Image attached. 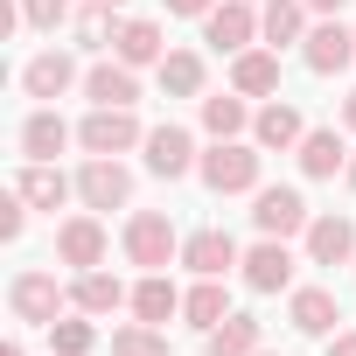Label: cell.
<instances>
[{"label": "cell", "mask_w": 356, "mask_h": 356, "mask_svg": "<svg viewBox=\"0 0 356 356\" xmlns=\"http://www.w3.org/2000/svg\"><path fill=\"white\" fill-rule=\"evenodd\" d=\"M196 168H203V182H210L217 196H245V189H259V154L238 147V140H217Z\"/></svg>", "instance_id": "1"}, {"label": "cell", "mask_w": 356, "mask_h": 356, "mask_svg": "<svg viewBox=\"0 0 356 356\" xmlns=\"http://www.w3.org/2000/svg\"><path fill=\"white\" fill-rule=\"evenodd\" d=\"M175 252H182V238H175V224L161 217V210H140L133 224H126V259L133 266H147V273H161Z\"/></svg>", "instance_id": "2"}, {"label": "cell", "mask_w": 356, "mask_h": 356, "mask_svg": "<svg viewBox=\"0 0 356 356\" xmlns=\"http://www.w3.org/2000/svg\"><path fill=\"white\" fill-rule=\"evenodd\" d=\"M77 140H84L91 154H126V147H133V140H147V133H140L133 105H98V112L77 126Z\"/></svg>", "instance_id": "3"}, {"label": "cell", "mask_w": 356, "mask_h": 356, "mask_svg": "<svg viewBox=\"0 0 356 356\" xmlns=\"http://www.w3.org/2000/svg\"><path fill=\"white\" fill-rule=\"evenodd\" d=\"M8 307H15L22 321L49 328V321H56V307H63V286H56V273H15V286H8Z\"/></svg>", "instance_id": "4"}, {"label": "cell", "mask_w": 356, "mask_h": 356, "mask_svg": "<svg viewBox=\"0 0 356 356\" xmlns=\"http://www.w3.org/2000/svg\"><path fill=\"white\" fill-rule=\"evenodd\" d=\"M77 196H84L91 210H119V203L133 196V175H126L112 154H91V161H84V175H77Z\"/></svg>", "instance_id": "5"}, {"label": "cell", "mask_w": 356, "mask_h": 356, "mask_svg": "<svg viewBox=\"0 0 356 356\" xmlns=\"http://www.w3.org/2000/svg\"><path fill=\"white\" fill-rule=\"evenodd\" d=\"M203 35H210V49H231V56H245V42L259 35L252 0H224V8H210V15H203Z\"/></svg>", "instance_id": "6"}, {"label": "cell", "mask_w": 356, "mask_h": 356, "mask_svg": "<svg viewBox=\"0 0 356 356\" xmlns=\"http://www.w3.org/2000/svg\"><path fill=\"white\" fill-rule=\"evenodd\" d=\"M252 224H259L266 238H293V231H307L314 217H307L300 189H259V210H252Z\"/></svg>", "instance_id": "7"}, {"label": "cell", "mask_w": 356, "mask_h": 356, "mask_svg": "<svg viewBox=\"0 0 356 356\" xmlns=\"http://www.w3.org/2000/svg\"><path fill=\"white\" fill-rule=\"evenodd\" d=\"M300 56H307V70H314V77H335L342 63H356V29L321 22V29L307 35V49H300Z\"/></svg>", "instance_id": "8"}, {"label": "cell", "mask_w": 356, "mask_h": 356, "mask_svg": "<svg viewBox=\"0 0 356 356\" xmlns=\"http://www.w3.org/2000/svg\"><path fill=\"white\" fill-rule=\"evenodd\" d=\"M56 259L77 266V273L105 266V224H98V217H70V224L56 231Z\"/></svg>", "instance_id": "9"}, {"label": "cell", "mask_w": 356, "mask_h": 356, "mask_svg": "<svg viewBox=\"0 0 356 356\" xmlns=\"http://www.w3.org/2000/svg\"><path fill=\"white\" fill-rule=\"evenodd\" d=\"M182 266H189V273H203V280H224V273H231V266H245V259H238L231 231H196V238H182Z\"/></svg>", "instance_id": "10"}, {"label": "cell", "mask_w": 356, "mask_h": 356, "mask_svg": "<svg viewBox=\"0 0 356 356\" xmlns=\"http://www.w3.org/2000/svg\"><path fill=\"white\" fill-rule=\"evenodd\" d=\"M286 280H293V252H286V238H266V245L245 252V286H252V293H280Z\"/></svg>", "instance_id": "11"}, {"label": "cell", "mask_w": 356, "mask_h": 356, "mask_svg": "<svg viewBox=\"0 0 356 356\" xmlns=\"http://www.w3.org/2000/svg\"><path fill=\"white\" fill-rule=\"evenodd\" d=\"M147 168L168 175V182H175V175H189V168H196V140H189L182 126H154V133H147Z\"/></svg>", "instance_id": "12"}, {"label": "cell", "mask_w": 356, "mask_h": 356, "mask_svg": "<svg viewBox=\"0 0 356 356\" xmlns=\"http://www.w3.org/2000/svg\"><path fill=\"white\" fill-rule=\"evenodd\" d=\"M307 259H314V266L356 259V224H349V217H314V224H307Z\"/></svg>", "instance_id": "13"}, {"label": "cell", "mask_w": 356, "mask_h": 356, "mask_svg": "<svg viewBox=\"0 0 356 356\" xmlns=\"http://www.w3.org/2000/svg\"><path fill=\"white\" fill-rule=\"evenodd\" d=\"M15 196H22L29 210H56V203L70 196V182H63V168H49V161H29V168L15 175Z\"/></svg>", "instance_id": "14"}, {"label": "cell", "mask_w": 356, "mask_h": 356, "mask_svg": "<svg viewBox=\"0 0 356 356\" xmlns=\"http://www.w3.org/2000/svg\"><path fill=\"white\" fill-rule=\"evenodd\" d=\"M70 77H77V63H70L63 49H49V56H35V63L22 70V91H29V98H63Z\"/></svg>", "instance_id": "15"}, {"label": "cell", "mask_w": 356, "mask_h": 356, "mask_svg": "<svg viewBox=\"0 0 356 356\" xmlns=\"http://www.w3.org/2000/svg\"><path fill=\"white\" fill-rule=\"evenodd\" d=\"M286 314H293V328H300V335H328V328L342 321V307H335V293H328V286H300Z\"/></svg>", "instance_id": "16"}, {"label": "cell", "mask_w": 356, "mask_h": 356, "mask_svg": "<svg viewBox=\"0 0 356 356\" xmlns=\"http://www.w3.org/2000/svg\"><path fill=\"white\" fill-rule=\"evenodd\" d=\"M112 49H119V63H133V70H140V63H161V56H168V49H161V29H154V22H119V29H112Z\"/></svg>", "instance_id": "17"}, {"label": "cell", "mask_w": 356, "mask_h": 356, "mask_svg": "<svg viewBox=\"0 0 356 356\" xmlns=\"http://www.w3.org/2000/svg\"><path fill=\"white\" fill-rule=\"evenodd\" d=\"M231 91H245V98H266V91H280V56H266V49H245V56L231 63Z\"/></svg>", "instance_id": "18"}, {"label": "cell", "mask_w": 356, "mask_h": 356, "mask_svg": "<svg viewBox=\"0 0 356 356\" xmlns=\"http://www.w3.org/2000/svg\"><path fill=\"white\" fill-rule=\"evenodd\" d=\"M84 91H91V105H133V98H140L133 63H98V70L84 77Z\"/></svg>", "instance_id": "19"}, {"label": "cell", "mask_w": 356, "mask_h": 356, "mask_svg": "<svg viewBox=\"0 0 356 356\" xmlns=\"http://www.w3.org/2000/svg\"><path fill=\"white\" fill-rule=\"evenodd\" d=\"M252 133H259V147H300V140H307V126H300L293 105H266V112L252 119Z\"/></svg>", "instance_id": "20"}, {"label": "cell", "mask_w": 356, "mask_h": 356, "mask_svg": "<svg viewBox=\"0 0 356 356\" xmlns=\"http://www.w3.org/2000/svg\"><path fill=\"white\" fill-rule=\"evenodd\" d=\"M210 356H259V321L252 314H224L210 328Z\"/></svg>", "instance_id": "21"}, {"label": "cell", "mask_w": 356, "mask_h": 356, "mask_svg": "<svg viewBox=\"0 0 356 356\" xmlns=\"http://www.w3.org/2000/svg\"><path fill=\"white\" fill-rule=\"evenodd\" d=\"M342 161H349V154H342V140H335V133H328V126H321V133H307V140H300V175H314V182H328V175H335V168H342Z\"/></svg>", "instance_id": "22"}, {"label": "cell", "mask_w": 356, "mask_h": 356, "mask_svg": "<svg viewBox=\"0 0 356 356\" xmlns=\"http://www.w3.org/2000/svg\"><path fill=\"white\" fill-rule=\"evenodd\" d=\"M63 140H70V126H63L56 112H35V119L22 126V147H29V161H56V154H63Z\"/></svg>", "instance_id": "23"}, {"label": "cell", "mask_w": 356, "mask_h": 356, "mask_svg": "<svg viewBox=\"0 0 356 356\" xmlns=\"http://www.w3.org/2000/svg\"><path fill=\"white\" fill-rule=\"evenodd\" d=\"M119 300H133V293H126L112 273H98V266H91V273H77V307H84V314H112Z\"/></svg>", "instance_id": "24"}, {"label": "cell", "mask_w": 356, "mask_h": 356, "mask_svg": "<svg viewBox=\"0 0 356 356\" xmlns=\"http://www.w3.org/2000/svg\"><path fill=\"white\" fill-rule=\"evenodd\" d=\"M300 22H307V0H266V15H259V35L280 49V42H293V35H300Z\"/></svg>", "instance_id": "25"}, {"label": "cell", "mask_w": 356, "mask_h": 356, "mask_svg": "<svg viewBox=\"0 0 356 356\" xmlns=\"http://www.w3.org/2000/svg\"><path fill=\"white\" fill-rule=\"evenodd\" d=\"M175 307H182V293H175L161 273H147V280L133 286V314H140V321H168Z\"/></svg>", "instance_id": "26"}, {"label": "cell", "mask_w": 356, "mask_h": 356, "mask_svg": "<svg viewBox=\"0 0 356 356\" xmlns=\"http://www.w3.org/2000/svg\"><path fill=\"white\" fill-rule=\"evenodd\" d=\"M161 84H168L175 98H196V91H203V56H189V49L161 56Z\"/></svg>", "instance_id": "27"}, {"label": "cell", "mask_w": 356, "mask_h": 356, "mask_svg": "<svg viewBox=\"0 0 356 356\" xmlns=\"http://www.w3.org/2000/svg\"><path fill=\"white\" fill-rule=\"evenodd\" d=\"M182 314H189V321H196V328H217V321H224V314H231V293H224V286H217V280H203V286H196V293H189V300H182Z\"/></svg>", "instance_id": "28"}, {"label": "cell", "mask_w": 356, "mask_h": 356, "mask_svg": "<svg viewBox=\"0 0 356 356\" xmlns=\"http://www.w3.org/2000/svg\"><path fill=\"white\" fill-rule=\"evenodd\" d=\"M203 126L217 140H238L245 133V98H203Z\"/></svg>", "instance_id": "29"}, {"label": "cell", "mask_w": 356, "mask_h": 356, "mask_svg": "<svg viewBox=\"0 0 356 356\" xmlns=\"http://www.w3.org/2000/svg\"><path fill=\"white\" fill-rule=\"evenodd\" d=\"M91 342H98L91 321H49V349H56V356H84Z\"/></svg>", "instance_id": "30"}, {"label": "cell", "mask_w": 356, "mask_h": 356, "mask_svg": "<svg viewBox=\"0 0 356 356\" xmlns=\"http://www.w3.org/2000/svg\"><path fill=\"white\" fill-rule=\"evenodd\" d=\"M112 356H168V342L154 335V321H140V328H119L112 335Z\"/></svg>", "instance_id": "31"}, {"label": "cell", "mask_w": 356, "mask_h": 356, "mask_svg": "<svg viewBox=\"0 0 356 356\" xmlns=\"http://www.w3.org/2000/svg\"><path fill=\"white\" fill-rule=\"evenodd\" d=\"M22 22H35V29H56V22H70V0H22Z\"/></svg>", "instance_id": "32"}, {"label": "cell", "mask_w": 356, "mask_h": 356, "mask_svg": "<svg viewBox=\"0 0 356 356\" xmlns=\"http://www.w3.org/2000/svg\"><path fill=\"white\" fill-rule=\"evenodd\" d=\"M105 29H112V0H98V8L77 15V35H84V42H105Z\"/></svg>", "instance_id": "33"}, {"label": "cell", "mask_w": 356, "mask_h": 356, "mask_svg": "<svg viewBox=\"0 0 356 356\" xmlns=\"http://www.w3.org/2000/svg\"><path fill=\"white\" fill-rule=\"evenodd\" d=\"M22 224H29V203L8 196V203H0V238H22Z\"/></svg>", "instance_id": "34"}, {"label": "cell", "mask_w": 356, "mask_h": 356, "mask_svg": "<svg viewBox=\"0 0 356 356\" xmlns=\"http://www.w3.org/2000/svg\"><path fill=\"white\" fill-rule=\"evenodd\" d=\"M217 0H168V15H210Z\"/></svg>", "instance_id": "35"}, {"label": "cell", "mask_w": 356, "mask_h": 356, "mask_svg": "<svg viewBox=\"0 0 356 356\" xmlns=\"http://www.w3.org/2000/svg\"><path fill=\"white\" fill-rule=\"evenodd\" d=\"M328 356H356V328H349V335H335V342H328Z\"/></svg>", "instance_id": "36"}, {"label": "cell", "mask_w": 356, "mask_h": 356, "mask_svg": "<svg viewBox=\"0 0 356 356\" xmlns=\"http://www.w3.org/2000/svg\"><path fill=\"white\" fill-rule=\"evenodd\" d=\"M342 126H349V133H356V91H349V98H342Z\"/></svg>", "instance_id": "37"}, {"label": "cell", "mask_w": 356, "mask_h": 356, "mask_svg": "<svg viewBox=\"0 0 356 356\" xmlns=\"http://www.w3.org/2000/svg\"><path fill=\"white\" fill-rule=\"evenodd\" d=\"M307 8H314V15H335V8H342V0H307Z\"/></svg>", "instance_id": "38"}, {"label": "cell", "mask_w": 356, "mask_h": 356, "mask_svg": "<svg viewBox=\"0 0 356 356\" xmlns=\"http://www.w3.org/2000/svg\"><path fill=\"white\" fill-rule=\"evenodd\" d=\"M0 356H22V342H8V349H0Z\"/></svg>", "instance_id": "39"}, {"label": "cell", "mask_w": 356, "mask_h": 356, "mask_svg": "<svg viewBox=\"0 0 356 356\" xmlns=\"http://www.w3.org/2000/svg\"><path fill=\"white\" fill-rule=\"evenodd\" d=\"M349 189H356V161H349Z\"/></svg>", "instance_id": "40"}, {"label": "cell", "mask_w": 356, "mask_h": 356, "mask_svg": "<svg viewBox=\"0 0 356 356\" xmlns=\"http://www.w3.org/2000/svg\"><path fill=\"white\" fill-rule=\"evenodd\" d=\"M112 8H119V0H112Z\"/></svg>", "instance_id": "41"}, {"label": "cell", "mask_w": 356, "mask_h": 356, "mask_svg": "<svg viewBox=\"0 0 356 356\" xmlns=\"http://www.w3.org/2000/svg\"><path fill=\"white\" fill-rule=\"evenodd\" d=\"M259 356H266V349H259Z\"/></svg>", "instance_id": "42"}]
</instances>
